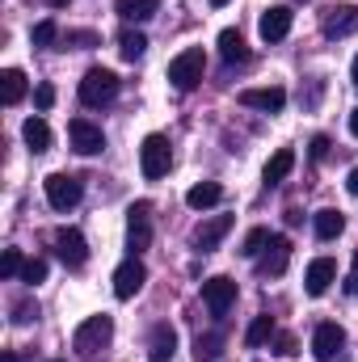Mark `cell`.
Returning a JSON list of instances; mask_svg holds the SVG:
<instances>
[{
    "mask_svg": "<svg viewBox=\"0 0 358 362\" xmlns=\"http://www.w3.org/2000/svg\"><path fill=\"white\" fill-rule=\"evenodd\" d=\"M110 337H114V320L101 312V316H89V320L76 325V333H72V350H76V354H97V350L110 346Z\"/></svg>",
    "mask_w": 358,
    "mask_h": 362,
    "instance_id": "1",
    "label": "cell"
},
{
    "mask_svg": "<svg viewBox=\"0 0 358 362\" xmlns=\"http://www.w3.org/2000/svg\"><path fill=\"white\" fill-rule=\"evenodd\" d=\"M169 165H173V148H169V139H165V135H148V139L139 144V169H144V177L161 181L165 173H169Z\"/></svg>",
    "mask_w": 358,
    "mask_h": 362,
    "instance_id": "2",
    "label": "cell"
},
{
    "mask_svg": "<svg viewBox=\"0 0 358 362\" xmlns=\"http://www.w3.org/2000/svg\"><path fill=\"white\" fill-rule=\"evenodd\" d=\"M202 68H207V55H202V47H190V51H181L178 59L169 64V85L178 93H190L198 81H202Z\"/></svg>",
    "mask_w": 358,
    "mask_h": 362,
    "instance_id": "3",
    "label": "cell"
},
{
    "mask_svg": "<svg viewBox=\"0 0 358 362\" xmlns=\"http://www.w3.org/2000/svg\"><path fill=\"white\" fill-rule=\"evenodd\" d=\"M114 97H118V76L110 68H89L85 81H81V101L89 110H97V105H110Z\"/></svg>",
    "mask_w": 358,
    "mask_h": 362,
    "instance_id": "4",
    "label": "cell"
},
{
    "mask_svg": "<svg viewBox=\"0 0 358 362\" xmlns=\"http://www.w3.org/2000/svg\"><path fill=\"white\" fill-rule=\"evenodd\" d=\"M152 245V202H135L127 211V249L131 257H139Z\"/></svg>",
    "mask_w": 358,
    "mask_h": 362,
    "instance_id": "5",
    "label": "cell"
},
{
    "mask_svg": "<svg viewBox=\"0 0 358 362\" xmlns=\"http://www.w3.org/2000/svg\"><path fill=\"white\" fill-rule=\"evenodd\" d=\"M42 189H47V202L55 211H72L85 198V185H81V177H72V173H51V177L42 181Z\"/></svg>",
    "mask_w": 358,
    "mask_h": 362,
    "instance_id": "6",
    "label": "cell"
},
{
    "mask_svg": "<svg viewBox=\"0 0 358 362\" xmlns=\"http://www.w3.org/2000/svg\"><path fill=\"white\" fill-rule=\"evenodd\" d=\"M202 303H207L211 316H228V308L236 303V278H228V274L207 278L202 282Z\"/></svg>",
    "mask_w": 358,
    "mask_h": 362,
    "instance_id": "7",
    "label": "cell"
},
{
    "mask_svg": "<svg viewBox=\"0 0 358 362\" xmlns=\"http://www.w3.org/2000/svg\"><path fill=\"white\" fill-rule=\"evenodd\" d=\"M55 249H59V262H64L68 270H81V266L89 262V240H85L81 228H59V232H55Z\"/></svg>",
    "mask_w": 358,
    "mask_h": 362,
    "instance_id": "8",
    "label": "cell"
},
{
    "mask_svg": "<svg viewBox=\"0 0 358 362\" xmlns=\"http://www.w3.org/2000/svg\"><path fill=\"white\" fill-rule=\"evenodd\" d=\"M144 282H148V266H144L139 257H127V262L114 270V295H118V299H135V295L144 291Z\"/></svg>",
    "mask_w": 358,
    "mask_h": 362,
    "instance_id": "9",
    "label": "cell"
},
{
    "mask_svg": "<svg viewBox=\"0 0 358 362\" xmlns=\"http://www.w3.org/2000/svg\"><path fill=\"white\" fill-rule=\"evenodd\" d=\"M342 346H346V329L342 325H333V320L316 325V333H312V354H316V362H333L342 354Z\"/></svg>",
    "mask_w": 358,
    "mask_h": 362,
    "instance_id": "10",
    "label": "cell"
},
{
    "mask_svg": "<svg viewBox=\"0 0 358 362\" xmlns=\"http://www.w3.org/2000/svg\"><path fill=\"white\" fill-rule=\"evenodd\" d=\"M68 139H72V148H76L81 156H97V152L105 148L101 127H97V122H89V118H72V122H68Z\"/></svg>",
    "mask_w": 358,
    "mask_h": 362,
    "instance_id": "11",
    "label": "cell"
},
{
    "mask_svg": "<svg viewBox=\"0 0 358 362\" xmlns=\"http://www.w3.org/2000/svg\"><path fill=\"white\" fill-rule=\"evenodd\" d=\"M287 262H291V240L287 236H270V245L258 253V274L262 278H278V274H287Z\"/></svg>",
    "mask_w": 358,
    "mask_h": 362,
    "instance_id": "12",
    "label": "cell"
},
{
    "mask_svg": "<svg viewBox=\"0 0 358 362\" xmlns=\"http://www.w3.org/2000/svg\"><path fill=\"white\" fill-rule=\"evenodd\" d=\"M321 30H325V38H350V34H358V4H333L325 13Z\"/></svg>",
    "mask_w": 358,
    "mask_h": 362,
    "instance_id": "13",
    "label": "cell"
},
{
    "mask_svg": "<svg viewBox=\"0 0 358 362\" xmlns=\"http://www.w3.org/2000/svg\"><path fill=\"white\" fill-rule=\"evenodd\" d=\"M228 232H232V215H211V219H202L194 228V249L198 253H211V249H219V240Z\"/></svg>",
    "mask_w": 358,
    "mask_h": 362,
    "instance_id": "14",
    "label": "cell"
},
{
    "mask_svg": "<svg viewBox=\"0 0 358 362\" xmlns=\"http://www.w3.org/2000/svg\"><path fill=\"white\" fill-rule=\"evenodd\" d=\"M333 278H337V262H333V257H316V262L308 266V274H304V291H308L312 299H321V295L333 286Z\"/></svg>",
    "mask_w": 358,
    "mask_h": 362,
    "instance_id": "15",
    "label": "cell"
},
{
    "mask_svg": "<svg viewBox=\"0 0 358 362\" xmlns=\"http://www.w3.org/2000/svg\"><path fill=\"white\" fill-rule=\"evenodd\" d=\"M291 21H295V13H291L287 4H274V8L262 13L258 30H262V38H266V42H282V38L291 34Z\"/></svg>",
    "mask_w": 358,
    "mask_h": 362,
    "instance_id": "16",
    "label": "cell"
},
{
    "mask_svg": "<svg viewBox=\"0 0 358 362\" xmlns=\"http://www.w3.org/2000/svg\"><path fill=\"white\" fill-rule=\"evenodd\" d=\"M241 105L262 110V114H278L287 105V89H278V85H270V89H241Z\"/></svg>",
    "mask_w": 358,
    "mask_h": 362,
    "instance_id": "17",
    "label": "cell"
},
{
    "mask_svg": "<svg viewBox=\"0 0 358 362\" xmlns=\"http://www.w3.org/2000/svg\"><path fill=\"white\" fill-rule=\"evenodd\" d=\"M173 354H178V333H173V325H156V329H152V341H148V358L169 362Z\"/></svg>",
    "mask_w": 358,
    "mask_h": 362,
    "instance_id": "18",
    "label": "cell"
},
{
    "mask_svg": "<svg viewBox=\"0 0 358 362\" xmlns=\"http://www.w3.org/2000/svg\"><path fill=\"white\" fill-rule=\"evenodd\" d=\"M219 202H224L219 181H198V185L185 189V206H194V211H207V206H219Z\"/></svg>",
    "mask_w": 358,
    "mask_h": 362,
    "instance_id": "19",
    "label": "cell"
},
{
    "mask_svg": "<svg viewBox=\"0 0 358 362\" xmlns=\"http://www.w3.org/2000/svg\"><path fill=\"white\" fill-rule=\"evenodd\" d=\"M21 139H25V148L38 156V152H47L51 148V127H47V118L42 114H34V118H25V127H21Z\"/></svg>",
    "mask_w": 358,
    "mask_h": 362,
    "instance_id": "20",
    "label": "cell"
},
{
    "mask_svg": "<svg viewBox=\"0 0 358 362\" xmlns=\"http://www.w3.org/2000/svg\"><path fill=\"white\" fill-rule=\"evenodd\" d=\"M312 228H316V236H321V240H337V236L346 232V215H342V211H333V206H325V211H316V215H312Z\"/></svg>",
    "mask_w": 358,
    "mask_h": 362,
    "instance_id": "21",
    "label": "cell"
},
{
    "mask_svg": "<svg viewBox=\"0 0 358 362\" xmlns=\"http://www.w3.org/2000/svg\"><path fill=\"white\" fill-rule=\"evenodd\" d=\"M25 89H30V85H25V72H21V68H4V72H0V101H4V105H17V101L25 97Z\"/></svg>",
    "mask_w": 358,
    "mask_h": 362,
    "instance_id": "22",
    "label": "cell"
},
{
    "mask_svg": "<svg viewBox=\"0 0 358 362\" xmlns=\"http://www.w3.org/2000/svg\"><path fill=\"white\" fill-rule=\"evenodd\" d=\"M114 13H118L122 21H148V17L161 13V0H118Z\"/></svg>",
    "mask_w": 358,
    "mask_h": 362,
    "instance_id": "23",
    "label": "cell"
},
{
    "mask_svg": "<svg viewBox=\"0 0 358 362\" xmlns=\"http://www.w3.org/2000/svg\"><path fill=\"white\" fill-rule=\"evenodd\" d=\"M291 169H295V152H291V148H278V152L270 156V165H266V185H278Z\"/></svg>",
    "mask_w": 358,
    "mask_h": 362,
    "instance_id": "24",
    "label": "cell"
},
{
    "mask_svg": "<svg viewBox=\"0 0 358 362\" xmlns=\"http://www.w3.org/2000/svg\"><path fill=\"white\" fill-rule=\"evenodd\" d=\"M219 55H224L228 64H241V59H249V51H245V38H241V30H224V34H219Z\"/></svg>",
    "mask_w": 358,
    "mask_h": 362,
    "instance_id": "25",
    "label": "cell"
},
{
    "mask_svg": "<svg viewBox=\"0 0 358 362\" xmlns=\"http://www.w3.org/2000/svg\"><path fill=\"white\" fill-rule=\"evenodd\" d=\"M219 350H224V333L219 329L215 333H198V341H194V358L198 362H215Z\"/></svg>",
    "mask_w": 358,
    "mask_h": 362,
    "instance_id": "26",
    "label": "cell"
},
{
    "mask_svg": "<svg viewBox=\"0 0 358 362\" xmlns=\"http://www.w3.org/2000/svg\"><path fill=\"white\" fill-rule=\"evenodd\" d=\"M144 51H148V38H144L139 30H122V34H118V55H122V59H131V64H135Z\"/></svg>",
    "mask_w": 358,
    "mask_h": 362,
    "instance_id": "27",
    "label": "cell"
},
{
    "mask_svg": "<svg viewBox=\"0 0 358 362\" xmlns=\"http://www.w3.org/2000/svg\"><path fill=\"white\" fill-rule=\"evenodd\" d=\"M270 337H274V316H266V312H262V316L245 329V346H253V350H258V346H266Z\"/></svg>",
    "mask_w": 358,
    "mask_h": 362,
    "instance_id": "28",
    "label": "cell"
},
{
    "mask_svg": "<svg viewBox=\"0 0 358 362\" xmlns=\"http://www.w3.org/2000/svg\"><path fill=\"white\" fill-rule=\"evenodd\" d=\"M59 38H64V34H59V25H55L51 17H47V21H38V25L30 30V42H34V47H55Z\"/></svg>",
    "mask_w": 358,
    "mask_h": 362,
    "instance_id": "29",
    "label": "cell"
},
{
    "mask_svg": "<svg viewBox=\"0 0 358 362\" xmlns=\"http://www.w3.org/2000/svg\"><path fill=\"white\" fill-rule=\"evenodd\" d=\"M266 245H270V228H253V232L245 236V245H241V257H258Z\"/></svg>",
    "mask_w": 358,
    "mask_h": 362,
    "instance_id": "30",
    "label": "cell"
},
{
    "mask_svg": "<svg viewBox=\"0 0 358 362\" xmlns=\"http://www.w3.org/2000/svg\"><path fill=\"white\" fill-rule=\"evenodd\" d=\"M21 270H25L21 249H4V257H0V278H21Z\"/></svg>",
    "mask_w": 358,
    "mask_h": 362,
    "instance_id": "31",
    "label": "cell"
},
{
    "mask_svg": "<svg viewBox=\"0 0 358 362\" xmlns=\"http://www.w3.org/2000/svg\"><path fill=\"white\" fill-rule=\"evenodd\" d=\"M270 350H274L278 358H291V354H299V341H295L291 333H274V337H270Z\"/></svg>",
    "mask_w": 358,
    "mask_h": 362,
    "instance_id": "32",
    "label": "cell"
},
{
    "mask_svg": "<svg viewBox=\"0 0 358 362\" xmlns=\"http://www.w3.org/2000/svg\"><path fill=\"white\" fill-rule=\"evenodd\" d=\"M21 282H25V286L47 282V262H42V257H30V262H25V270H21Z\"/></svg>",
    "mask_w": 358,
    "mask_h": 362,
    "instance_id": "33",
    "label": "cell"
},
{
    "mask_svg": "<svg viewBox=\"0 0 358 362\" xmlns=\"http://www.w3.org/2000/svg\"><path fill=\"white\" fill-rule=\"evenodd\" d=\"M34 105L47 114V110L55 105V85H38V89H34Z\"/></svg>",
    "mask_w": 358,
    "mask_h": 362,
    "instance_id": "34",
    "label": "cell"
},
{
    "mask_svg": "<svg viewBox=\"0 0 358 362\" xmlns=\"http://www.w3.org/2000/svg\"><path fill=\"white\" fill-rule=\"evenodd\" d=\"M64 47H97V34L81 30V34H64Z\"/></svg>",
    "mask_w": 358,
    "mask_h": 362,
    "instance_id": "35",
    "label": "cell"
},
{
    "mask_svg": "<svg viewBox=\"0 0 358 362\" xmlns=\"http://www.w3.org/2000/svg\"><path fill=\"white\" fill-rule=\"evenodd\" d=\"M34 316H38V308H34V303H17V308H13V325H30Z\"/></svg>",
    "mask_w": 358,
    "mask_h": 362,
    "instance_id": "36",
    "label": "cell"
},
{
    "mask_svg": "<svg viewBox=\"0 0 358 362\" xmlns=\"http://www.w3.org/2000/svg\"><path fill=\"white\" fill-rule=\"evenodd\" d=\"M346 295H354V299H358V253L350 257V274H346Z\"/></svg>",
    "mask_w": 358,
    "mask_h": 362,
    "instance_id": "37",
    "label": "cell"
},
{
    "mask_svg": "<svg viewBox=\"0 0 358 362\" xmlns=\"http://www.w3.org/2000/svg\"><path fill=\"white\" fill-rule=\"evenodd\" d=\"M329 156V135H316L312 139V160H325Z\"/></svg>",
    "mask_w": 358,
    "mask_h": 362,
    "instance_id": "38",
    "label": "cell"
},
{
    "mask_svg": "<svg viewBox=\"0 0 358 362\" xmlns=\"http://www.w3.org/2000/svg\"><path fill=\"white\" fill-rule=\"evenodd\" d=\"M287 223H291V228H295V223H304V211H299V206H291V211H287Z\"/></svg>",
    "mask_w": 358,
    "mask_h": 362,
    "instance_id": "39",
    "label": "cell"
},
{
    "mask_svg": "<svg viewBox=\"0 0 358 362\" xmlns=\"http://www.w3.org/2000/svg\"><path fill=\"white\" fill-rule=\"evenodd\" d=\"M346 189H350V194H354V198H358V169H354V173H350V181H346Z\"/></svg>",
    "mask_w": 358,
    "mask_h": 362,
    "instance_id": "40",
    "label": "cell"
},
{
    "mask_svg": "<svg viewBox=\"0 0 358 362\" xmlns=\"http://www.w3.org/2000/svg\"><path fill=\"white\" fill-rule=\"evenodd\" d=\"M350 81H354V89H358V55H354V68H350Z\"/></svg>",
    "mask_w": 358,
    "mask_h": 362,
    "instance_id": "41",
    "label": "cell"
},
{
    "mask_svg": "<svg viewBox=\"0 0 358 362\" xmlns=\"http://www.w3.org/2000/svg\"><path fill=\"white\" fill-rule=\"evenodd\" d=\"M350 131H354V135H358V110H354V114H350Z\"/></svg>",
    "mask_w": 358,
    "mask_h": 362,
    "instance_id": "42",
    "label": "cell"
},
{
    "mask_svg": "<svg viewBox=\"0 0 358 362\" xmlns=\"http://www.w3.org/2000/svg\"><path fill=\"white\" fill-rule=\"evenodd\" d=\"M47 4H51V8H64V4H68V0H47Z\"/></svg>",
    "mask_w": 358,
    "mask_h": 362,
    "instance_id": "43",
    "label": "cell"
},
{
    "mask_svg": "<svg viewBox=\"0 0 358 362\" xmlns=\"http://www.w3.org/2000/svg\"><path fill=\"white\" fill-rule=\"evenodd\" d=\"M0 362H17V354H13V350H8V354H4V358H0Z\"/></svg>",
    "mask_w": 358,
    "mask_h": 362,
    "instance_id": "44",
    "label": "cell"
},
{
    "mask_svg": "<svg viewBox=\"0 0 358 362\" xmlns=\"http://www.w3.org/2000/svg\"><path fill=\"white\" fill-rule=\"evenodd\" d=\"M211 4H215V8H224V4H228V0H211Z\"/></svg>",
    "mask_w": 358,
    "mask_h": 362,
    "instance_id": "45",
    "label": "cell"
},
{
    "mask_svg": "<svg viewBox=\"0 0 358 362\" xmlns=\"http://www.w3.org/2000/svg\"><path fill=\"white\" fill-rule=\"evenodd\" d=\"M51 362H64V358H51Z\"/></svg>",
    "mask_w": 358,
    "mask_h": 362,
    "instance_id": "46",
    "label": "cell"
},
{
    "mask_svg": "<svg viewBox=\"0 0 358 362\" xmlns=\"http://www.w3.org/2000/svg\"><path fill=\"white\" fill-rule=\"evenodd\" d=\"M299 4H308V0H299Z\"/></svg>",
    "mask_w": 358,
    "mask_h": 362,
    "instance_id": "47",
    "label": "cell"
}]
</instances>
